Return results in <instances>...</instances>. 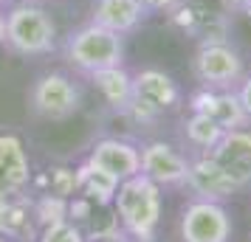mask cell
Wrapping results in <instances>:
<instances>
[{
    "mask_svg": "<svg viewBox=\"0 0 251 242\" xmlns=\"http://www.w3.org/2000/svg\"><path fill=\"white\" fill-rule=\"evenodd\" d=\"M138 3H141V9L150 17V14H170L181 0H138Z\"/></svg>",
    "mask_w": 251,
    "mask_h": 242,
    "instance_id": "21",
    "label": "cell"
},
{
    "mask_svg": "<svg viewBox=\"0 0 251 242\" xmlns=\"http://www.w3.org/2000/svg\"><path fill=\"white\" fill-rule=\"evenodd\" d=\"M181 242H231L234 220L228 214L226 203L195 197L186 203L178 220Z\"/></svg>",
    "mask_w": 251,
    "mask_h": 242,
    "instance_id": "6",
    "label": "cell"
},
{
    "mask_svg": "<svg viewBox=\"0 0 251 242\" xmlns=\"http://www.w3.org/2000/svg\"><path fill=\"white\" fill-rule=\"evenodd\" d=\"M223 132H226V130H220L215 121L203 113H192V110H189V118L183 121V138H186V144H189L195 152H209L217 141H220Z\"/></svg>",
    "mask_w": 251,
    "mask_h": 242,
    "instance_id": "18",
    "label": "cell"
},
{
    "mask_svg": "<svg viewBox=\"0 0 251 242\" xmlns=\"http://www.w3.org/2000/svg\"><path fill=\"white\" fill-rule=\"evenodd\" d=\"M34 217L43 225H54L68 220V197H57V195H43L34 203Z\"/></svg>",
    "mask_w": 251,
    "mask_h": 242,
    "instance_id": "19",
    "label": "cell"
},
{
    "mask_svg": "<svg viewBox=\"0 0 251 242\" xmlns=\"http://www.w3.org/2000/svg\"><path fill=\"white\" fill-rule=\"evenodd\" d=\"M122 59H125V37L96 23L76 28L65 43V62L88 76L104 68H119Z\"/></svg>",
    "mask_w": 251,
    "mask_h": 242,
    "instance_id": "2",
    "label": "cell"
},
{
    "mask_svg": "<svg viewBox=\"0 0 251 242\" xmlns=\"http://www.w3.org/2000/svg\"><path fill=\"white\" fill-rule=\"evenodd\" d=\"M240 14H243V20L251 25V3H249V6H243V9H240Z\"/></svg>",
    "mask_w": 251,
    "mask_h": 242,
    "instance_id": "25",
    "label": "cell"
},
{
    "mask_svg": "<svg viewBox=\"0 0 251 242\" xmlns=\"http://www.w3.org/2000/svg\"><path fill=\"white\" fill-rule=\"evenodd\" d=\"M88 163H93L96 169H102V172H107L110 177H116L119 183L141 172V155H138V147L130 144V141H125V138L96 141L91 155H88Z\"/></svg>",
    "mask_w": 251,
    "mask_h": 242,
    "instance_id": "13",
    "label": "cell"
},
{
    "mask_svg": "<svg viewBox=\"0 0 251 242\" xmlns=\"http://www.w3.org/2000/svg\"><path fill=\"white\" fill-rule=\"evenodd\" d=\"M116 220L122 222V231L133 242H152L161 225V211H164V197L161 186H155L150 177L138 172L119 183L113 195Z\"/></svg>",
    "mask_w": 251,
    "mask_h": 242,
    "instance_id": "1",
    "label": "cell"
},
{
    "mask_svg": "<svg viewBox=\"0 0 251 242\" xmlns=\"http://www.w3.org/2000/svg\"><path fill=\"white\" fill-rule=\"evenodd\" d=\"M74 177H76V192H82L85 200H91L96 206H113V195H116V189H119L116 177H110L102 169H96L88 161L74 172Z\"/></svg>",
    "mask_w": 251,
    "mask_h": 242,
    "instance_id": "16",
    "label": "cell"
},
{
    "mask_svg": "<svg viewBox=\"0 0 251 242\" xmlns=\"http://www.w3.org/2000/svg\"><path fill=\"white\" fill-rule=\"evenodd\" d=\"M234 90H237V99H240V104H243L246 115L251 118V73H246V76L240 79V85L234 88Z\"/></svg>",
    "mask_w": 251,
    "mask_h": 242,
    "instance_id": "22",
    "label": "cell"
},
{
    "mask_svg": "<svg viewBox=\"0 0 251 242\" xmlns=\"http://www.w3.org/2000/svg\"><path fill=\"white\" fill-rule=\"evenodd\" d=\"M28 104L37 115H43L48 121H65L79 113L82 90L65 73H43L28 93Z\"/></svg>",
    "mask_w": 251,
    "mask_h": 242,
    "instance_id": "8",
    "label": "cell"
},
{
    "mask_svg": "<svg viewBox=\"0 0 251 242\" xmlns=\"http://www.w3.org/2000/svg\"><path fill=\"white\" fill-rule=\"evenodd\" d=\"M147 20V12L141 9L138 0H93L91 23L102 25L116 34H130Z\"/></svg>",
    "mask_w": 251,
    "mask_h": 242,
    "instance_id": "15",
    "label": "cell"
},
{
    "mask_svg": "<svg viewBox=\"0 0 251 242\" xmlns=\"http://www.w3.org/2000/svg\"><path fill=\"white\" fill-rule=\"evenodd\" d=\"M228 9L212 0H181L170 12V23L183 37L201 43H220L228 37Z\"/></svg>",
    "mask_w": 251,
    "mask_h": 242,
    "instance_id": "7",
    "label": "cell"
},
{
    "mask_svg": "<svg viewBox=\"0 0 251 242\" xmlns=\"http://www.w3.org/2000/svg\"><path fill=\"white\" fill-rule=\"evenodd\" d=\"M249 242H251V240H249Z\"/></svg>",
    "mask_w": 251,
    "mask_h": 242,
    "instance_id": "28",
    "label": "cell"
},
{
    "mask_svg": "<svg viewBox=\"0 0 251 242\" xmlns=\"http://www.w3.org/2000/svg\"><path fill=\"white\" fill-rule=\"evenodd\" d=\"M220 3H223V6H226L228 12H240V9H243V6H249L251 0H220Z\"/></svg>",
    "mask_w": 251,
    "mask_h": 242,
    "instance_id": "23",
    "label": "cell"
},
{
    "mask_svg": "<svg viewBox=\"0 0 251 242\" xmlns=\"http://www.w3.org/2000/svg\"><path fill=\"white\" fill-rule=\"evenodd\" d=\"M28 183H31V163H28L23 141L12 132H3L0 135V195L17 197L28 189Z\"/></svg>",
    "mask_w": 251,
    "mask_h": 242,
    "instance_id": "14",
    "label": "cell"
},
{
    "mask_svg": "<svg viewBox=\"0 0 251 242\" xmlns=\"http://www.w3.org/2000/svg\"><path fill=\"white\" fill-rule=\"evenodd\" d=\"M192 73L201 88L212 90H234L246 76V59L228 40L201 43L192 57Z\"/></svg>",
    "mask_w": 251,
    "mask_h": 242,
    "instance_id": "5",
    "label": "cell"
},
{
    "mask_svg": "<svg viewBox=\"0 0 251 242\" xmlns=\"http://www.w3.org/2000/svg\"><path fill=\"white\" fill-rule=\"evenodd\" d=\"M189 110L203 113L215 121L220 130H243L251 124L243 104L237 99V90H212V88H198L189 96Z\"/></svg>",
    "mask_w": 251,
    "mask_h": 242,
    "instance_id": "11",
    "label": "cell"
},
{
    "mask_svg": "<svg viewBox=\"0 0 251 242\" xmlns=\"http://www.w3.org/2000/svg\"><path fill=\"white\" fill-rule=\"evenodd\" d=\"M181 104V88L167 70L141 68L133 73V99L127 104V115L136 121H152Z\"/></svg>",
    "mask_w": 251,
    "mask_h": 242,
    "instance_id": "4",
    "label": "cell"
},
{
    "mask_svg": "<svg viewBox=\"0 0 251 242\" xmlns=\"http://www.w3.org/2000/svg\"><path fill=\"white\" fill-rule=\"evenodd\" d=\"M141 175L150 177L161 189H178L186 186L189 177V155H183L181 150H175L167 141H150L141 150Z\"/></svg>",
    "mask_w": 251,
    "mask_h": 242,
    "instance_id": "9",
    "label": "cell"
},
{
    "mask_svg": "<svg viewBox=\"0 0 251 242\" xmlns=\"http://www.w3.org/2000/svg\"><path fill=\"white\" fill-rule=\"evenodd\" d=\"M3 37H6V17L0 14V45H3Z\"/></svg>",
    "mask_w": 251,
    "mask_h": 242,
    "instance_id": "26",
    "label": "cell"
},
{
    "mask_svg": "<svg viewBox=\"0 0 251 242\" xmlns=\"http://www.w3.org/2000/svg\"><path fill=\"white\" fill-rule=\"evenodd\" d=\"M57 25L51 14L37 3H20L6 14V37L3 45H9L20 57H46L54 51Z\"/></svg>",
    "mask_w": 251,
    "mask_h": 242,
    "instance_id": "3",
    "label": "cell"
},
{
    "mask_svg": "<svg viewBox=\"0 0 251 242\" xmlns=\"http://www.w3.org/2000/svg\"><path fill=\"white\" fill-rule=\"evenodd\" d=\"M206 155H212L223 166V172L240 186V192L251 189V130L249 127L223 132L220 141Z\"/></svg>",
    "mask_w": 251,
    "mask_h": 242,
    "instance_id": "10",
    "label": "cell"
},
{
    "mask_svg": "<svg viewBox=\"0 0 251 242\" xmlns=\"http://www.w3.org/2000/svg\"><path fill=\"white\" fill-rule=\"evenodd\" d=\"M186 186L195 192V197H203V200H228L240 192V186L223 172V166L206 155V152H195L189 155V177Z\"/></svg>",
    "mask_w": 251,
    "mask_h": 242,
    "instance_id": "12",
    "label": "cell"
},
{
    "mask_svg": "<svg viewBox=\"0 0 251 242\" xmlns=\"http://www.w3.org/2000/svg\"><path fill=\"white\" fill-rule=\"evenodd\" d=\"M93 85L99 88V93L104 96V102L110 104L113 110L125 113L130 99H133V73H127L122 65L119 68H104L91 73Z\"/></svg>",
    "mask_w": 251,
    "mask_h": 242,
    "instance_id": "17",
    "label": "cell"
},
{
    "mask_svg": "<svg viewBox=\"0 0 251 242\" xmlns=\"http://www.w3.org/2000/svg\"><path fill=\"white\" fill-rule=\"evenodd\" d=\"M93 242H127V234L122 231H113V234H107V237H99V240H93Z\"/></svg>",
    "mask_w": 251,
    "mask_h": 242,
    "instance_id": "24",
    "label": "cell"
},
{
    "mask_svg": "<svg viewBox=\"0 0 251 242\" xmlns=\"http://www.w3.org/2000/svg\"><path fill=\"white\" fill-rule=\"evenodd\" d=\"M0 242H6V237H3V234H0Z\"/></svg>",
    "mask_w": 251,
    "mask_h": 242,
    "instance_id": "27",
    "label": "cell"
},
{
    "mask_svg": "<svg viewBox=\"0 0 251 242\" xmlns=\"http://www.w3.org/2000/svg\"><path fill=\"white\" fill-rule=\"evenodd\" d=\"M37 242H88L85 234L76 222L71 220H62V222H54V225H46L43 234L37 237Z\"/></svg>",
    "mask_w": 251,
    "mask_h": 242,
    "instance_id": "20",
    "label": "cell"
}]
</instances>
